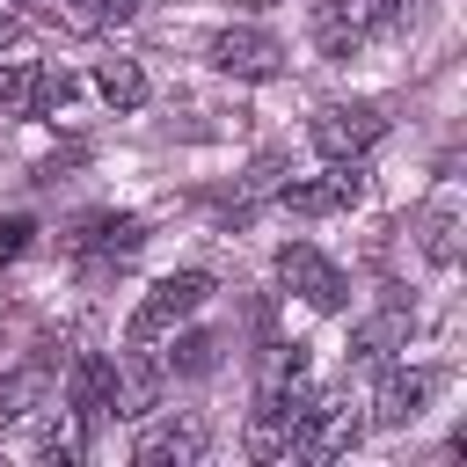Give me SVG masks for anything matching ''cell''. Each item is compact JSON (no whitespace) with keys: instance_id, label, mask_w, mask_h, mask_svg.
I'll list each match as a JSON object with an SVG mask.
<instances>
[{"instance_id":"1","label":"cell","mask_w":467,"mask_h":467,"mask_svg":"<svg viewBox=\"0 0 467 467\" xmlns=\"http://www.w3.org/2000/svg\"><path fill=\"white\" fill-rule=\"evenodd\" d=\"M204 299H212V277H204V270H168V277H161V285L131 306L124 343H131V350H153V343H161V336H175V328H182Z\"/></svg>"},{"instance_id":"2","label":"cell","mask_w":467,"mask_h":467,"mask_svg":"<svg viewBox=\"0 0 467 467\" xmlns=\"http://www.w3.org/2000/svg\"><path fill=\"white\" fill-rule=\"evenodd\" d=\"M401 15H409V0H314V44L328 58H350L358 44L394 29Z\"/></svg>"},{"instance_id":"3","label":"cell","mask_w":467,"mask_h":467,"mask_svg":"<svg viewBox=\"0 0 467 467\" xmlns=\"http://www.w3.org/2000/svg\"><path fill=\"white\" fill-rule=\"evenodd\" d=\"M306 401H314V387L306 379H263V394H255V409H248V452L255 460H285L292 452V431H299V416H306Z\"/></svg>"},{"instance_id":"4","label":"cell","mask_w":467,"mask_h":467,"mask_svg":"<svg viewBox=\"0 0 467 467\" xmlns=\"http://www.w3.org/2000/svg\"><path fill=\"white\" fill-rule=\"evenodd\" d=\"M306 139H314L321 161H358V153H372L387 139V117H379V102H321Z\"/></svg>"},{"instance_id":"5","label":"cell","mask_w":467,"mask_h":467,"mask_svg":"<svg viewBox=\"0 0 467 467\" xmlns=\"http://www.w3.org/2000/svg\"><path fill=\"white\" fill-rule=\"evenodd\" d=\"M66 416H73L80 438H95V431L117 416V358L80 350V358L66 365Z\"/></svg>"},{"instance_id":"6","label":"cell","mask_w":467,"mask_h":467,"mask_svg":"<svg viewBox=\"0 0 467 467\" xmlns=\"http://www.w3.org/2000/svg\"><path fill=\"white\" fill-rule=\"evenodd\" d=\"M277 285L292 292V299H306L314 314H336L343 299H350V285H343V270L314 248V241H285L277 248Z\"/></svg>"},{"instance_id":"7","label":"cell","mask_w":467,"mask_h":467,"mask_svg":"<svg viewBox=\"0 0 467 467\" xmlns=\"http://www.w3.org/2000/svg\"><path fill=\"white\" fill-rule=\"evenodd\" d=\"M358 431H365V416L350 409V401H306V416H299V431H292V460H343L350 445H358Z\"/></svg>"},{"instance_id":"8","label":"cell","mask_w":467,"mask_h":467,"mask_svg":"<svg viewBox=\"0 0 467 467\" xmlns=\"http://www.w3.org/2000/svg\"><path fill=\"white\" fill-rule=\"evenodd\" d=\"M204 445H212V431H204V416H161V423H146L139 438H131V460L139 467H190V460H204Z\"/></svg>"},{"instance_id":"9","label":"cell","mask_w":467,"mask_h":467,"mask_svg":"<svg viewBox=\"0 0 467 467\" xmlns=\"http://www.w3.org/2000/svg\"><path fill=\"white\" fill-rule=\"evenodd\" d=\"M66 102H73V80H66L58 66H29V58L0 66V109H15V117H51V109H66Z\"/></svg>"},{"instance_id":"10","label":"cell","mask_w":467,"mask_h":467,"mask_svg":"<svg viewBox=\"0 0 467 467\" xmlns=\"http://www.w3.org/2000/svg\"><path fill=\"white\" fill-rule=\"evenodd\" d=\"M277 197H285V212H299V219L350 212V204L365 197V168H358V161H328V175H314V182H285Z\"/></svg>"},{"instance_id":"11","label":"cell","mask_w":467,"mask_h":467,"mask_svg":"<svg viewBox=\"0 0 467 467\" xmlns=\"http://www.w3.org/2000/svg\"><path fill=\"white\" fill-rule=\"evenodd\" d=\"M66 248H73L80 263H124V255L146 248V219H131V212H88Z\"/></svg>"},{"instance_id":"12","label":"cell","mask_w":467,"mask_h":467,"mask_svg":"<svg viewBox=\"0 0 467 467\" xmlns=\"http://www.w3.org/2000/svg\"><path fill=\"white\" fill-rule=\"evenodd\" d=\"M212 66L234 73V80H277L285 44H277L270 29H219V36H212Z\"/></svg>"},{"instance_id":"13","label":"cell","mask_w":467,"mask_h":467,"mask_svg":"<svg viewBox=\"0 0 467 467\" xmlns=\"http://www.w3.org/2000/svg\"><path fill=\"white\" fill-rule=\"evenodd\" d=\"M423 401H431V379H423V372H409V365H379V394H372V423H379V431L416 423Z\"/></svg>"},{"instance_id":"14","label":"cell","mask_w":467,"mask_h":467,"mask_svg":"<svg viewBox=\"0 0 467 467\" xmlns=\"http://www.w3.org/2000/svg\"><path fill=\"white\" fill-rule=\"evenodd\" d=\"M394 350H409V314L387 306L365 328H350V365H394Z\"/></svg>"},{"instance_id":"15","label":"cell","mask_w":467,"mask_h":467,"mask_svg":"<svg viewBox=\"0 0 467 467\" xmlns=\"http://www.w3.org/2000/svg\"><path fill=\"white\" fill-rule=\"evenodd\" d=\"M212 365H219V336H212V328H182V336L168 343V358H161L168 379H204Z\"/></svg>"},{"instance_id":"16","label":"cell","mask_w":467,"mask_h":467,"mask_svg":"<svg viewBox=\"0 0 467 467\" xmlns=\"http://www.w3.org/2000/svg\"><path fill=\"white\" fill-rule=\"evenodd\" d=\"M36 394H44V365H7V372H0V431L22 423V416L36 409Z\"/></svg>"},{"instance_id":"17","label":"cell","mask_w":467,"mask_h":467,"mask_svg":"<svg viewBox=\"0 0 467 467\" xmlns=\"http://www.w3.org/2000/svg\"><path fill=\"white\" fill-rule=\"evenodd\" d=\"M95 88H102L117 109H139V102H146V73H139L131 58H109V66L95 73Z\"/></svg>"},{"instance_id":"18","label":"cell","mask_w":467,"mask_h":467,"mask_svg":"<svg viewBox=\"0 0 467 467\" xmlns=\"http://www.w3.org/2000/svg\"><path fill=\"white\" fill-rule=\"evenodd\" d=\"M73 15L102 29V22H131V15H139V0H73Z\"/></svg>"},{"instance_id":"19","label":"cell","mask_w":467,"mask_h":467,"mask_svg":"<svg viewBox=\"0 0 467 467\" xmlns=\"http://www.w3.org/2000/svg\"><path fill=\"white\" fill-rule=\"evenodd\" d=\"M29 234H36V219H22V212H7V219H0V263H15V255L29 248Z\"/></svg>"},{"instance_id":"20","label":"cell","mask_w":467,"mask_h":467,"mask_svg":"<svg viewBox=\"0 0 467 467\" xmlns=\"http://www.w3.org/2000/svg\"><path fill=\"white\" fill-rule=\"evenodd\" d=\"M7 44H22V15H7V7H0V51H7Z\"/></svg>"}]
</instances>
